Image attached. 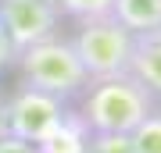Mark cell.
<instances>
[{
	"label": "cell",
	"mask_w": 161,
	"mask_h": 153,
	"mask_svg": "<svg viewBox=\"0 0 161 153\" xmlns=\"http://www.w3.org/2000/svg\"><path fill=\"white\" fill-rule=\"evenodd\" d=\"M86 153H136L129 135H115V132H90L86 135Z\"/></svg>",
	"instance_id": "obj_11"
},
{
	"label": "cell",
	"mask_w": 161,
	"mask_h": 153,
	"mask_svg": "<svg viewBox=\"0 0 161 153\" xmlns=\"http://www.w3.org/2000/svg\"><path fill=\"white\" fill-rule=\"evenodd\" d=\"M86 125L79 118H64V125L47 142H40V153H86Z\"/></svg>",
	"instance_id": "obj_8"
},
{
	"label": "cell",
	"mask_w": 161,
	"mask_h": 153,
	"mask_svg": "<svg viewBox=\"0 0 161 153\" xmlns=\"http://www.w3.org/2000/svg\"><path fill=\"white\" fill-rule=\"evenodd\" d=\"M111 18L132 36H147L161 28V0H115Z\"/></svg>",
	"instance_id": "obj_7"
},
{
	"label": "cell",
	"mask_w": 161,
	"mask_h": 153,
	"mask_svg": "<svg viewBox=\"0 0 161 153\" xmlns=\"http://www.w3.org/2000/svg\"><path fill=\"white\" fill-rule=\"evenodd\" d=\"M129 139H132V146H136V153H161V110L154 107L129 132Z\"/></svg>",
	"instance_id": "obj_10"
},
{
	"label": "cell",
	"mask_w": 161,
	"mask_h": 153,
	"mask_svg": "<svg viewBox=\"0 0 161 153\" xmlns=\"http://www.w3.org/2000/svg\"><path fill=\"white\" fill-rule=\"evenodd\" d=\"M72 46L90 79H111V75L129 71L136 36L129 28H122L115 18H97V22H79Z\"/></svg>",
	"instance_id": "obj_3"
},
{
	"label": "cell",
	"mask_w": 161,
	"mask_h": 153,
	"mask_svg": "<svg viewBox=\"0 0 161 153\" xmlns=\"http://www.w3.org/2000/svg\"><path fill=\"white\" fill-rule=\"evenodd\" d=\"M18 68H22V79L29 89H40L58 100H72L90 85V75L75 57L72 39H58V36L18 50Z\"/></svg>",
	"instance_id": "obj_2"
},
{
	"label": "cell",
	"mask_w": 161,
	"mask_h": 153,
	"mask_svg": "<svg viewBox=\"0 0 161 153\" xmlns=\"http://www.w3.org/2000/svg\"><path fill=\"white\" fill-rule=\"evenodd\" d=\"M61 14L75 18V22H97V18H111L115 0H54Z\"/></svg>",
	"instance_id": "obj_9"
},
{
	"label": "cell",
	"mask_w": 161,
	"mask_h": 153,
	"mask_svg": "<svg viewBox=\"0 0 161 153\" xmlns=\"http://www.w3.org/2000/svg\"><path fill=\"white\" fill-rule=\"evenodd\" d=\"M64 118H68V110H64V100L58 96H47V93L40 89H29L25 85L18 96L7 103V110H4V128L7 135H14V139H25V142H47L64 125Z\"/></svg>",
	"instance_id": "obj_4"
},
{
	"label": "cell",
	"mask_w": 161,
	"mask_h": 153,
	"mask_svg": "<svg viewBox=\"0 0 161 153\" xmlns=\"http://www.w3.org/2000/svg\"><path fill=\"white\" fill-rule=\"evenodd\" d=\"M129 75L140 85H147V93L154 100H161V28L158 32H147V36H136Z\"/></svg>",
	"instance_id": "obj_6"
},
{
	"label": "cell",
	"mask_w": 161,
	"mask_h": 153,
	"mask_svg": "<svg viewBox=\"0 0 161 153\" xmlns=\"http://www.w3.org/2000/svg\"><path fill=\"white\" fill-rule=\"evenodd\" d=\"M86 96H82V114L79 121L86 132H115V135H129L150 110L158 107V100L147 93V85H140L132 75H111V79H90Z\"/></svg>",
	"instance_id": "obj_1"
},
{
	"label": "cell",
	"mask_w": 161,
	"mask_h": 153,
	"mask_svg": "<svg viewBox=\"0 0 161 153\" xmlns=\"http://www.w3.org/2000/svg\"><path fill=\"white\" fill-rule=\"evenodd\" d=\"M58 18L61 11L54 0H0V22L18 50L58 36Z\"/></svg>",
	"instance_id": "obj_5"
},
{
	"label": "cell",
	"mask_w": 161,
	"mask_h": 153,
	"mask_svg": "<svg viewBox=\"0 0 161 153\" xmlns=\"http://www.w3.org/2000/svg\"><path fill=\"white\" fill-rule=\"evenodd\" d=\"M0 153H40L36 142H25V139H14L7 132H0Z\"/></svg>",
	"instance_id": "obj_13"
},
{
	"label": "cell",
	"mask_w": 161,
	"mask_h": 153,
	"mask_svg": "<svg viewBox=\"0 0 161 153\" xmlns=\"http://www.w3.org/2000/svg\"><path fill=\"white\" fill-rule=\"evenodd\" d=\"M14 61H18V46L11 39V32L4 28V22H0V71H4L7 64H14Z\"/></svg>",
	"instance_id": "obj_12"
}]
</instances>
